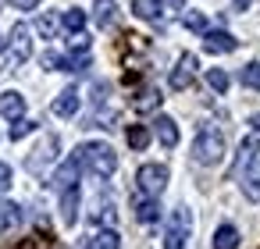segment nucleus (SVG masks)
<instances>
[{"instance_id": "7c9ffc66", "label": "nucleus", "mask_w": 260, "mask_h": 249, "mask_svg": "<svg viewBox=\"0 0 260 249\" xmlns=\"http://www.w3.org/2000/svg\"><path fill=\"white\" fill-rule=\"evenodd\" d=\"M11 182H15L11 164H4V160H0V192H8V189H11Z\"/></svg>"}, {"instance_id": "20e7f679", "label": "nucleus", "mask_w": 260, "mask_h": 249, "mask_svg": "<svg viewBox=\"0 0 260 249\" xmlns=\"http://www.w3.org/2000/svg\"><path fill=\"white\" fill-rule=\"evenodd\" d=\"M136 185H139L143 196L160 199V192L168 189V167H164V164H143L139 174H136Z\"/></svg>"}, {"instance_id": "1a4fd4ad", "label": "nucleus", "mask_w": 260, "mask_h": 249, "mask_svg": "<svg viewBox=\"0 0 260 249\" xmlns=\"http://www.w3.org/2000/svg\"><path fill=\"white\" fill-rule=\"evenodd\" d=\"M235 47H239V40L232 32H224V29H207L203 32V50L207 54H232Z\"/></svg>"}, {"instance_id": "2eb2a0df", "label": "nucleus", "mask_w": 260, "mask_h": 249, "mask_svg": "<svg viewBox=\"0 0 260 249\" xmlns=\"http://www.w3.org/2000/svg\"><path fill=\"white\" fill-rule=\"evenodd\" d=\"M18 224H22V206L15 199H0V231L11 235Z\"/></svg>"}, {"instance_id": "f257e3e1", "label": "nucleus", "mask_w": 260, "mask_h": 249, "mask_svg": "<svg viewBox=\"0 0 260 249\" xmlns=\"http://www.w3.org/2000/svg\"><path fill=\"white\" fill-rule=\"evenodd\" d=\"M75 157H79V164H82L89 174H96V178H111V174L118 171V153H114L107 143H82V146L75 150Z\"/></svg>"}, {"instance_id": "a878e982", "label": "nucleus", "mask_w": 260, "mask_h": 249, "mask_svg": "<svg viewBox=\"0 0 260 249\" xmlns=\"http://www.w3.org/2000/svg\"><path fill=\"white\" fill-rule=\"evenodd\" d=\"M182 25L189 29V32H207V15L203 11H182Z\"/></svg>"}, {"instance_id": "6ab92c4d", "label": "nucleus", "mask_w": 260, "mask_h": 249, "mask_svg": "<svg viewBox=\"0 0 260 249\" xmlns=\"http://www.w3.org/2000/svg\"><path fill=\"white\" fill-rule=\"evenodd\" d=\"M214 249H239V228L235 224H221L217 231H214V242H210Z\"/></svg>"}, {"instance_id": "4be33fe9", "label": "nucleus", "mask_w": 260, "mask_h": 249, "mask_svg": "<svg viewBox=\"0 0 260 249\" xmlns=\"http://www.w3.org/2000/svg\"><path fill=\"white\" fill-rule=\"evenodd\" d=\"M57 25H61V18H57L54 11H43V15L36 18V32H40L43 40H54V36H57Z\"/></svg>"}, {"instance_id": "4468645a", "label": "nucleus", "mask_w": 260, "mask_h": 249, "mask_svg": "<svg viewBox=\"0 0 260 249\" xmlns=\"http://www.w3.org/2000/svg\"><path fill=\"white\" fill-rule=\"evenodd\" d=\"M153 132H157V139H160L164 150H175V146H178V125H175V118L160 114V118L153 121Z\"/></svg>"}, {"instance_id": "393cba45", "label": "nucleus", "mask_w": 260, "mask_h": 249, "mask_svg": "<svg viewBox=\"0 0 260 249\" xmlns=\"http://www.w3.org/2000/svg\"><path fill=\"white\" fill-rule=\"evenodd\" d=\"M125 139H128L132 150H146V146H150V128H146V125H132V128L125 132Z\"/></svg>"}, {"instance_id": "aec40b11", "label": "nucleus", "mask_w": 260, "mask_h": 249, "mask_svg": "<svg viewBox=\"0 0 260 249\" xmlns=\"http://www.w3.org/2000/svg\"><path fill=\"white\" fill-rule=\"evenodd\" d=\"M242 196L249 203H260V164H253L246 174H242Z\"/></svg>"}, {"instance_id": "39448f33", "label": "nucleus", "mask_w": 260, "mask_h": 249, "mask_svg": "<svg viewBox=\"0 0 260 249\" xmlns=\"http://www.w3.org/2000/svg\"><path fill=\"white\" fill-rule=\"evenodd\" d=\"M29 57H32V32H29L25 22H18L11 29V36H8V61L11 64H25Z\"/></svg>"}, {"instance_id": "a211bd4d", "label": "nucleus", "mask_w": 260, "mask_h": 249, "mask_svg": "<svg viewBox=\"0 0 260 249\" xmlns=\"http://www.w3.org/2000/svg\"><path fill=\"white\" fill-rule=\"evenodd\" d=\"M132 15L143 22H160L164 8H160V0H132Z\"/></svg>"}, {"instance_id": "f8f14e48", "label": "nucleus", "mask_w": 260, "mask_h": 249, "mask_svg": "<svg viewBox=\"0 0 260 249\" xmlns=\"http://www.w3.org/2000/svg\"><path fill=\"white\" fill-rule=\"evenodd\" d=\"M0 118H8V121H18L25 118V96L18 89H8V93H0Z\"/></svg>"}, {"instance_id": "dca6fc26", "label": "nucleus", "mask_w": 260, "mask_h": 249, "mask_svg": "<svg viewBox=\"0 0 260 249\" xmlns=\"http://www.w3.org/2000/svg\"><path fill=\"white\" fill-rule=\"evenodd\" d=\"M157 217H160V203L153 199V196H136V221L139 224H157Z\"/></svg>"}, {"instance_id": "bb28decb", "label": "nucleus", "mask_w": 260, "mask_h": 249, "mask_svg": "<svg viewBox=\"0 0 260 249\" xmlns=\"http://www.w3.org/2000/svg\"><path fill=\"white\" fill-rule=\"evenodd\" d=\"M207 86H210L214 93H228L232 79H228V72H221V68H210V72H207Z\"/></svg>"}, {"instance_id": "412c9836", "label": "nucleus", "mask_w": 260, "mask_h": 249, "mask_svg": "<svg viewBox=\"0 0 260 249\" xmlns=\"http://www.w3.org/2000/svg\"><path fill=\"white\" fill-rule=\"evenodd\" d=\"M114 0H96V4H93V22L100 25V29H107L111 22H114Z\"/></svg>"}, {"instance_id": "cd10ccee", "label": "nucleus", "mask_w": 260, "mask_h": 249, "mask_svg": "<svg viewBox=\"0 0 260 249\" xmlns=\"http://www.w3.org/2000/svg\"><path fill=\"white\" fill-rule=\"evenodd\" d=\"M239 79H242V86H249V89H260V61L246 64V68L239 72Z\"/></svg>"}, {"instance_id": "72a5a7b5", "label": "nucleus", "mask_w": 260, "mask_h": 249, "mask_svg": "<svg viewBox=\"0 0 260 249\" xmlns=\"http://www.w3.org/2000/svg\"><path fill=\"white\" fill-rule=\"evenodd\" d=\"M0 43H4V40H0Z\"/></svg>"}, {"instance_id": "c85d7f7f", "label": "nucleus", "mask_w": 260, "mask_h": 249, "mask_svg": "<svg viewBox=\"0 0 260 249\" xmlns=\"http://www.w3.org/2000/svg\"><path fill=\"white\" fill-rule=\"evenodd\" d=\"M29 132H36V121H29V118H18L15 125H11V139L18 143V139H25Z\"/></svg>"}, {"instance_id": "9b49d317", "label": "nucleus", "mask_w": 260, "mask_h": 249, "mask_svg": "<svg viewBox=\"0 0 260 249\" xmlns=\"http://www.w3.org/2000/svg\"><path fill=\"white\" fill-rule=\"evenodd\" d=\"M79 203H82V189L79 185H72V189H64L61 192V224H75L79 221Z\"/></svg>"}, {"instance_id": "f03ea898", "label": "nucleus", "mask_w": 260, "mask_h": 249, "mask_svg": "<svg viewBox=\"0 0 260 249\" xmlns=\"http://www.w3.org/2000/svg\"><path fill=\"white\" fill-rule=\"evenodd\" d=\"M192 160L203 164V167L221 164V160H224V135H221L217 128L203 125V128L196 132V139H192Z\"/></svg>"}, {"instance_id": "ddd939ff", "label": "nucleus", "mask_w": 260, "mask_h": 249, "mask_svg": "<svg viewBox=\"0 0 260 249\" xmlns=\"http://www.w3.org/2000/svg\"><path fill=\"white\" fill-rule=\"evenodd\" d=\"M79 103H82V100H79V89L68 86V89L57 93V100H54V114H57V118H75V114H79Z\"/></svg>"}, {"instance_id": "f3484780", "label": "nucleus", "mask_w": 260, "mask_h": 249, "mask_svg": "<svg viewBox=\"0 0 260 249\" xmlns=\"http://www.w3.org/2000/svg\"><path fill=\"white\" fill-rule=\"evenodd\" d=\"M86 249H121V235H118L114 228H100V231L89 235Z\"/></svg>"}, {"instance_id": "2f4dec72", "label": "nucleus", "mask_w": 260, "mask_h": 249, "mask_svg": "<svg viewBox=\"0 0 260 249\" xmlns=\"http://www.w3.org/2000/svg\"><path fill=\"white\" fill-rule=\"evenodd\" d=\"M11 4H15V8H22V11H32V8H40V4H43V0H11Z\"/></svg>"}, {"instance_id": "0eeeda50", "label": "nucleus", "mask_w": 260, "mask_h": 249, "mask_svg": "<svg viewBox=\"0 0 260 249\" xmlns=\"http://www.w3.org/2000/svg\"><path fill=\"white\" fill-rule=\"evenodd\" d=\"M79 174H82V164H79V157L72 153L68 160H61V164H57V171H54V178H50V185H54L57 192H64V189H72V185H79Z\"/></svg>"}, {"instance_id": "c756f323", "label": "nucleus", "mask_w": 260, "mask_h": 249, "mask_svg": "<svg viewBox=\"0 0 260 249\" xmlns=\"http://www.w3.org/2000/svg\"><path fill=\"white\" fill-rule=\"evenodd\" d=\"M93 221H96V224H104V228H114V206H111V203L96 206V210H93Z\"/></svg>"}, {"instance_id": "423d86ee", "label": "nucleus", "mask_w": 260, "mask_h": 249, "mask_svg": "<svg viewBox=\"0 0 260 249\" xmlns=\"http://www.w3.org/2000/svg\"><path fill=\"white\" fill-rule=\"evenodd\" d=\"M57 146H61V139L57 135H43V143L25 157V167L32 171V174H40L47 164H54V157H57Z\"/></svg>"}, {"instance_id": "7ed1b4c3", "label": "nucleus", "mask_w": 260, "mask_h": 249, "mask_svg": "<svg viewBox=\"0 0 260 249\" xmlns=\"http://www.w3.org/2000/svg\"><path fill=\"white\" fill-rule=\"evenodd\" d=\"M189 231H192V214L189 206H178L168 221V231H164V249H185L189 242Z\"/></svg>"}, {"instance_id": "473e14b6", "label": "nucleus", "mask_w": 260, "mask_h": 249, "mask_svg": "<svg viewBox=\"0 0 260 249\" xmlns=\"http://www.w3.org/2000/svg\"><path fill=\"white\" fill-rule=\"evenodd\" d=\"M249 125H253V128L260 132V114H253V118H249Z\"/></svg>"}, {"instance_id": "5701e85b", "label": "nucleus", "mask_w": 260, "mask_h": 249, "mask_svg": "<svg viewBox=\"0 0 260 249\" xmlns=\"http://www.w3.org/2000/svg\"><path fill=\"white\" fill-rule=\"evenodd\" d=\"M160 100H164V96H160V89H153V86H150V89H143V93L132 100V107H136V111H157V107H160Z\"/></svg>"}, {"instance_id": "6e6552de", "label": "nucleus", "mask_w": 260, "mask_h": 249, "mask_svg": "<svg viewBox=\"0 0 260 249\" xmlns=\"http://www.w3.org/2000/svg\"><path fill=\"white\" fill-rule=\"evenodd\" d=\"M256 150H260V143L249 135V139H242L239 143V153H235V164H232V171H228V178H239V174H246L253 164H256Z\"/></svg>"}, {"instance_id": "b1692460", "label": "nucleus", "mask_w": 260, "mask_h": 249, "mask_svg": "<svg viewBox=\"0 0 260 249\" xmlns=\"http://www.w3.org/2000/svg\"><path fill=\"white\" fill-rule=\"evenodd\" d=\"M61 25H64L72 36H75V32H82V29H86V11H79V8L64 11V15H61Z\"/></svg>"}, {"instance_id": "9d476101", "label": "nucleus", "mask_w": 260, "mask_h": 249, "mask_svg": "<svg viewBox=\"0 0 260 249\" xmlns=\"http://www.w3.org/2000/svg\"><path fill=\"white\" fill-rule=\"evenodd\" d=\"M192 79H196V57L192 54H182L178 57V64L171 68V89H189L192 86Z\"/></svg>"}]
</instances>
